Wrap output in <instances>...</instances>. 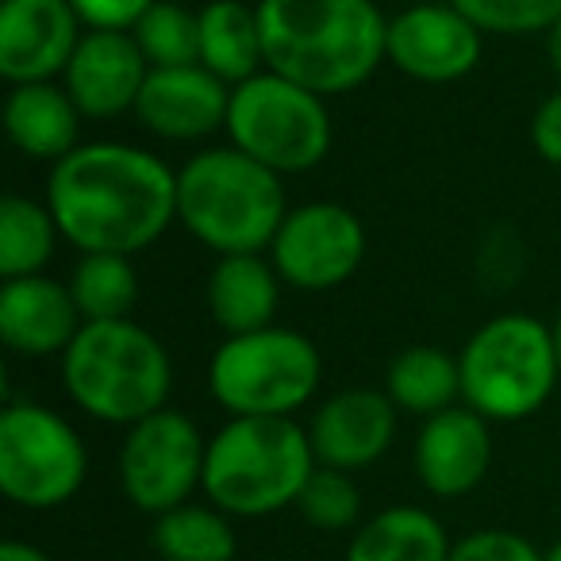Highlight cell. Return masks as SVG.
I'll list each match as a JSON object with an SVG mask.
<instances>
[{"mask_svg": "<svg viewBox=\"0 0 561 561\" xmlns=\"http://www.w3.org/2000/svg\"><path fill=\"white\" fill-rule=\"evenodd\" d=\"M150 62L131 32H85L62 73L66 93L85 119H116L135 112Z\"/></svg>", "mask_w": 561, "mask_h": 561, "instance_id": "obj_17", "label": "cell"}, {"mask_svg": "<svg viewBox=\"0 0 561 561\" xmlns=\"http://www.w3.org/2000/svg\"><path fill=\"white\" fill-rule=\"evenodd\" d=\"M297 512L308 527L328 530V535L358 530L362 527V492L351 473L320 466L312 473V481L305 484V492H300Z\"/></svg>", "mask_w": 561, "mask_h": 561, "instance_id": "obj_28", "label": "cell"}, {"mask_svg": "<svg viewBox=\"0 0 561 561\" xmlns=\"http://www.w3.org/2000/svg\"><path fill=\"white\" fill-rule=\"evenodd\" d=\"M385 392L408 415H431L461 404V366L458 354L443 346H408L385 369Z\"/></svg>", "mask_w": 561, "mask_h": 561, "instance_id": "obj_23", "label": "cell"}, {"mask_svg": "<svg viewBox=\"0 0 561 561\" xmlns=\"http://www.w3.org/2000/svg\"><path fill=\"white\" fill-rule=\"evenodd\" d=\"M280 285L270 254H224L208 273V312L227 335L265 331L277 320Z\"/></svg>", "mask_w": 561, "mask_h": 561, "instance_id": "obj_20", "label": "cell"}, {"mask_svg": "<svg viewBox=\"0 0 561 561\" xmlns=\"http://www.w3.org/2000/svg\"><path fill=\"white\" fill-rule=\"evenodd\" d=\"M397 415L400 408L385 389L358 385V389L335 392L316 408L308 423L316 461L328 469H343V473L377 466L397 438Z\"/></svg>", "mask_w": 561, "mask_h": 561, "instance_id": "obj_14", "label": "cell"}, {"mask_svg": "<svg viewBox=\"0 0 561 561\" xmlns=\"http://www.w3.org/2000/svg\"><path fill=\"white\" fill-rule=\"evenodd\" d=\"M70 293L85 323L131 320L139 305V273L127 254H81L70 273Z\"/></svg>", "mask_w": 561, "mask_h": 561, "instance_id": "obj_26", "label": "cell"}, {"mask_svg": "<svg viewBox=\"0 0 561 561\" xmlns=\"http://www.w3.org/2000/svg\"><path fill=\"white\" fill-rule=\"evenodd\" d=\"M204 458L208 438L185 412L147 415L127 427L119 443V489L142 515H165L181 504H193V492L204 489Z\"/></svg>", "mask_w": 561, "mask_h": 561, "instance_id": "obj_10", "label": "cell"}, {"mask_svg": "<svg viewBox=\"0 0 561 561\" xmlns=\"http://www.w3.org/2000/svg\"><path fill=\"white\" fill-rule=\"evenodd\" d=\"M446 527L415 504H397L369 515L346 546V561H450Z\"/></svg>", "mask_w": 561, "mask_h": 561, "instance_id": "obj_22", "label": "cell"}, {"mask_svg": "<svg viewBox=\"0 0 561 561\" xmlns=\"http://www.w3.org/2000/svg\"><path fill=\"white\" fill-rule=\"evenodd\" d=\"M47 208L81 254H139L178 219V170L131 142H81L50 165Z\"/></svg>", "mask_w": 561, "mask_h": 561, "instance_id": "obj_1", "label": "cell"}, {"mask_svg": "<svg viewBox=\"0 0 561 561\" xmlns=\"http://www.w3.org/2000/svg\"><path fill=\"white\" fill-rule=\"evenodd\" d=\"M62 239L47 201L32 196H4L0 201V280L35 277L43 265L55 257V247Z\"/></svg>", "mask_w": 561, "mask_h": 561, "instance_id": "obj_25", "label": "cell"}, {"mask_svg": "<svg viewBox=\"0 0 561 561\" xmlns=\"http://www.w3.org/2000/svg\"><path fill=\"white\" fill-rule=\"evenodd\" d=\"M227 104H231V85H224L201 62L170 66V70H150L135 101V119L154 139L201 142L227 127Z\"/></svg>", "mask_w": 561, "mask_h": 561, "instance_id": "obj_15", "label": "cell"}, {"mask_svg": "<svg viewBox=\"0 0 561 561\" xmlns=\"http://www.w3.org/2000/svg\"><path fill=\"white\" fill-rule=\"evenodd\" d=\"M450 561H546V553L519 530L481 527L450 546Z\"/></svg>", "mask_w": 561, "mask_h": 561, "instance_id": "obj_30", "label": "cell"}, {"mask_svg": "<svg viewBox=\"0 0 561 561\" xmlns=\"http://www.w3.org/2000/svg\"><path fill=\"white\" fill-rule=\"evenodd\" d=\"M89 450L73 423L35 400L0 412V492L27 512H55L81 492Z\"/></svg>", "mask_w": 561, "mask_h": 561, "instance_id": "obj_9", "label": "cell"}, {"mask_svg": "<svg viewBox=\"0 0 561 561\" xmlns=\"http://www.w3.org/2000/svg\"><path fill=\"white\" fill-rule=\"evenodd\" d=\"M224 131L234 150L277 178L316 170L335 139L328 101L270 70L231 89Z\"/></svg>", "mask_w": 561, "mask_h": 561, "instance_id": "obj_8", "label": "cell"}, {"mask_svg": "<svg viewBox=\"0 0 561 561\" xmlns=\"http://www.w3.org/2000/svg\"><path fill=\"white\" fill-rule=\"evenodd\" d=\"M320 469L308 427L297 420H227L208 438L204 496L231 519H265L297 507Z\"/></svg>", "mask_w": 561, "mask_h": 561, "instance_id": "obj_4", "label": "cell"}, {"mask_svg": "<svg viewBox=\"0 0 561 561\" xmlns=\"http://www.w3.org/2000/svg\"><path fill=\"white\" fill-rule=\"evenodd\" d=\"M81 112L62 81H35V85H12L4 101V131L12 147L32 162H62L78 150Z\"/></svg>", "mask_w": 561, "mask_h": 561, "instance_id": "obj_19", "label": "cell"}, {"mask_svg": "<svg viewBox=\"0 0 561 561\" xmlns=\"http://www.w3.org/2000/svg\"><path fill=\"white\" fill-rule=\"evenodd\" d=\"M201 66L231 89L265 70L257 4H247V0H208L204 4Z\"/></svg>", "mask_w": 561, "mask_h": 561, "instance_id": "obj_21", "label": "cell"}, {"mask_svg": "<svg viewBox=\"0 0 561 561\" xmlns=\"http://www.w3.org/2000/svg\"><path fill=\"white\" fill-rule=\"evenodd\" d=\"M85 24L70 0H4L0 4V78L9 85L58 81Z\"/></svg>", "mask_w": 561, "mask_h": 561, "instance_id": "obj_13", "label": "cell"}, {"mask_svg": "<svg viewBox=\"0 0 561 561\" xmlns=\"http://www.w3.org/2000/svg\"><path fill=\"white\" fill-rule=\"evenodd\" d=\"M85 32H131L158 0H70Z\"/></svg>", "mask_w": 561, "mask_h": 561, "instance_id": "obj_31", "label": "cell"}, {"mask_svg": "<svg viewBox=\"0 0 561 561\" xmlns=\"http://www.w3.org/2000/svg\"><path fill=\"white\" fill-rule=\"evenodd\" d=\"M546 561H561V538L550 546V550H546Z\"/></svg>", "mask_w": 561, "mask_h": 561, "instance_id": "obj_36", "label": "cell"}, {"mask_svg": "<svg viewBox=\"0 0 561 561\" xmlns=\"http://www.w3.org/2000/svg\"><path fill=\"white\" fill-rule=\"evenodd\" d=\"M323 381V358L308 335L265 328L227 335L208 362V392L231 420H293Z\"/></svg>", "mask_w": 561, "mask_h": 561, "instance_id": "obj_7", "label": "cell"}, {"mask_svg": "<svg viewBox=\"0 0 561 561\" xmlns=\"http://www.w3.org/2000/svg\"><path fill=\"white\" fill-rule=\"evenodd\" d=\"M530 142H535V154L542 162L561 170V89L535 108V116H530Z\"/></svg>", "mask_w": 561, "mask_h": 561, "instance_id": "obj_32", "label": "cell"}, {"mask_svg": "<svg viewBox=\"0 0 561 561\" xmlns=\"http://www.w3.org/2000/svg\"><path fill=\"white\" fill-rule=\"evenodd\" d=\"M62 385L89 420L135 427L165 408L173 362L135 320L85 323L62 354Z\"/></svg>", "mask_w": 561, "mask_h": 561, "instance_id": "obj_5", "label": "cell"}, {"mask_svg": "<svg viewBox=\"0 0 561 561\" xmlns=\"http://www.w3.org/2000/svg\"><path fill=\"white\" fill-rule=\"evenodd\" d=\"M85 328L70 285L35 273V277L0 280V343L24 358L66 354Z\"/></svg>", "mask_w": 561, "mask_h": 561, "instance_id": "obj_18", "label": "cell"}, {"mask_svg": "<svg viewBox=\"0 0 561 561\" xmlns=\"http://www.w3.org/2000/svg\"><path fill=\"white\" fill-rule=\"evenodd\" d=\"M289 216L285 185L242 150H196L178 170V219L211 254H265Z\"/></svg>", "mask_w": 561, "mask_h": 561, "instance_id": "obj_3", "label": "cell"}, {"mask_svg": "<svg viewBox=\"0 0 561 561\" xmlns=\"http://www.w3.org/2000/svg\"><path fill=\"white\" fill-rule=\"evenodd\" d=\"M481 35H546L561 20V0H450Z\"/></svg>", "mask_w": 561, "mask_h": 561, "instance_id": "obj_29", "label": "cell"}, {"mask_svg": "<svg viewBox=\"0 0 561 561\" xmlns=\"http://www.w3.org/2000/svg\"><path fill=\"white\" fill-rule=\"evenodd\" d=\"M265 70L343 96L362 89L385 62L389 20L374 0H257Z\"/></svg>", "mask_w": 561, "mask_h": 561, "instance_id": "obj_2", "label": "cell"}, {"mask_svg": "<svg viewBox=\"0 0 561 561\" xmlns=\"http://www.w3.org/2000/svg\"><path fill=\"white\" fill-rule=\"evenodd\" d=\"M150 70L201 62V12H188L178 0H158L154 9L131 27Z\"/></svg>", "mask_w": 561, "mask_h": 561, "instance_id": "obj_27", "label": "cell"}, {"mask_svg": "<svg viewBox=\"0 0 561 561\" xmlns=\"http://www.w3.org/2000/svg\"><path fill=\"white\" fill-rule=\"evenodd\" d=\"M150 546L162 561H234L239 553L231 515L211 504H181L158 515Z\"/></svg>", "mask_w": 561, "mask_h": 561, "instance_id": "obj_24", "label": "cell"}, {"mask_svg": "<svg viewBox=\"0 0 561 561\" xmlns=\"http://www.w3.org/2000/svg\"><path fill=\"white\" fill-rule=\"evenodd\" d=\"M400 4H423V0H400Z\"/></svg>", "mask_w": 561, "mask_h": 561, "instance_id": "obj_37", "label": "cell"}, {"mask_svg": "<svg viewBox=\"0 0 561 561\" xmlns=\"http://www.w3.org/2000/svg\"><path fill=\"white\" fill-rule=\"evenodd\" d=\"M546 55H550V66L558 70V78H561V20L550 27V32H546Z\"/></svg>", "mask_w": 561, "mask_h": 561, "instance_id": "obj_34", "label": "cell"}, {"mask_svg": "<svg viewBox=\"0 0 561 561\" xmlns=\"http://www.w3.org/2000/svg\"><path fill=\"white\" fill-rule=\"evenodd\" d=\"M0 561H55L47 550L32 542H20V538H9V542L0 546Z\"/></svg>", "mask_w": 561, "mask_h": 561, "instance_id": "obj_33", "label": "cell"}, {"mask_svg": "<svg viewBox=\"0 0 561 561\" xmlns=\"http://www.w3.org/2000/svg\"><path fill=\"white\" fill-rule=\"evenodd\" d=\"M461 404L489 423L530 420L561 381L553 328L527 312H500L466 339L458 354Z\"/></svg>", "mask_w": 561, "mask_h": 561, "instance_id": "obj_6", "label": "cell"}, {"mask_svg": "<svg viewBox=\"0 0 561 561\" xmlns=\"http://www.w3.org/2000/svg\"><path fill=\"white\" fill-rule=\"evenodd\" d=\"M412 466L431 496H469L492 469V423L466 404L431 415L415 435Z\"/></svg>", "mask_w": 561, "mask_h": 561, "instance_id": "obj_16", "label": "cell"}, {"mask_svg": "<svg viewBox=\"0 0 561 561\" xmlns=\"http://www.w3.org/2000/svg\"><path fill=\"white\" fill-rule=\"evenodd\" d=\"M366 250V227L346 204L308 201L289 208L265 254L285 285L300 293H331L362 270Z\"/></svg>", "mask_w": 561, "mask_h": 561, "instance_id": "obj_11", "label": "cell"}, {"mask_svg": "<svg viewBox=\"0 0 561 561\" xmlns=\"http://www.w3.org/2000/svg\"><path fill=\"white\" fill-rule=\"evenodd\" d=\"M484 35L473 20L461 16L450 0H423L404 4L389 20L385 62L423 85H450L477 70Z\"/></svg>", "mask_w": 561, "mask_h": 561, "instance_id": "obj_12", "label": "cell"}, {"mask_svg": "<svg viewBox=\"0 0 561 561\" xmlns=\"http://www.w3.org/2000/svg\"><path fill=\"white\" fill-rule=\"evenodd\" d=\"M553 343H558V358H561V305H558V316H553Z\"/></svg>", "mask_w": 561, "mask_h": 561, "instance_id": "obj_35", "label": "cell"}]
</instances>
